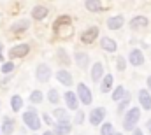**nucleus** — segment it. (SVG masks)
<instances>
[{"label": "nucleus", "mask_w": 151, "mask_h": 135, "mask_svg": "<svg viewBox=\"0 0 151 135\" xmlns=\"http://www.w3.org/2000/svg\"><path fill=\"white\" fill-rule=\"evenodd\" d=\"M14 132V119L9 116H4L2 119V134L4 135H12Z\"/></svg>", "instance_id": "20"}, {"label": "nucleus", "mask_w": 151, "mask_h": 135, "mask_svg": "<svg viewBox=\"0 0 151 135\" xmlns=\"http://www.w3.org/2000/svg\"><path fill=\"white\" fill-rule=\"evenodd\" d=\"M137 98H139V103L144 111H151V91L146 88V90H139L137 93Z\"/></svg>", "instance_id": "10"}, {"label": "nucleus", "mask_w": 151, "mask_h": 135, "mask_svg": "<svg viewBox=\"0 0 151 135\" xmlns=\"http://www.w3.org/2000/svg\"><path fill=\"white\" fill-rule=\"evenodd\" d=\"M0 109H2V102H0Z\"/></svg>", "instance_id": "42"}, {"label": "nucleus", "mask_w": 151, "mask_h": 135, "mask_svg": "<svg viewBox=\"0 0 151 135\" xmlns=\"http://www.w3.org/2000/svg\"><path fill=\"white\" fill-rule=\"evenodd\" d=\"M42 135H55V132H44Z\"/></svg>", "instance_id": "39"}, {"label": "nucleus", "mask_w": 151, "mask_h": 135, "mask_svg": "<svg viewBox=\"0 0 151 135\" xmlns=\"http://www.w3.org/2000/svg\"><path fill=\"white\" fill-rule=\"evenodd\" d=\"M125 95H127V90H125V86H116L113 90V100L118 103V102H121L123 98H125Z\"/></svg>", "instance_id": "23"}, {"label": "nucleus", "mask_w": 151, "mask_h": 135, "mask_svg": "<svg viewBox=\"0 0 151 135\" xmlns=\"http://www.w3.org/2000/svg\"><path fill=\"white\" fill-rule=\"evenodd\" d=\"M51 75H53V72H51L47 63H39L35 67V77H37L39 83H49Z\"/></svg>", "instance_id": "5"}, {"label": "nucleus", "mask_w": 151, "mask_h": 135, "mask_svg": "<svg viewBox=\"0 0 151 135\" xmlns=\"http://www.w3.org/2000/svg\"><path fill=\"white\" fill-rule=\"evenodd\" d=\"M134 135H144V134H142V132H141L139 128H135V130H134Z\"/></svg>", "instance_id": "36"}, {"label": "nucleus", "mask_w": 151, "mask_h": 135, "mask_svg": "<svg viewBox=\"0 0 151 135\" xmlns=\"http://www.w3.org/2000/svg\"><path fill=\"white\" fill-rule=\"evenodd\" d=\"M23 123L30 130H34V132H37L39 128H40V118H39V112H37V109L34 107V103H32V107H28L23 112Z\"/></svg>", "instance_id": "2"}, {"label": "nucleus", "mask_w": 151, "mask_h": 135, "mask_svg": "<svg viewBox=\"0 0 151 135\" xmlns=\"http://www.w3.org/2000/svg\"><path fill=\"white\" fill-rule=\"evenodd\" d=\"M42 119H44V123H46V125H53V119L47 116V112H46V114H42Z\"/></svg>", "instance_id": "34"}, {"label": "nucleus", "mask_w": 151, "mask_h": 135, "mask_svg": "<svg viewBox=\"0 0 151 135\" xmlns=\"http://www.w3.org/2000/svg\"><path fill=\"white\" fill-rule=\"evenodd\" d=\"M56 56H58V62H60V63H62V62H63V65H69V63H70V60L67 58V51H65L63 47L56 51Z\"/></svg>", "instance_id": "29"}, {"label": "nucleus", "mask_w": 151, "mask_h": 135, "mask_svg": "<svg viewBox=\"0 0 151 135\" xmlns=\"http://www.w3.org/2000/svg\"><path fill=\"white\" fill-rule=\"evenodd\" d=\"M40 102H44V93H42L40 90H34V91L30 93V103L37 105Z\"/></svg>", "instance_id": "26"}, {"label": "nucleus", "mask_w": 151, "mask_h": 135, "mask_svg": "<svg viewBox=\"0 0 151 135\" xmlns=\"http://www.w3.org/2000/svg\"><path fill=\"white\" fill-rule=\"evenodd\" d=\"M128 62H130V65L132 67H141L142 63H144V55H142V51L141 49H130V53H128Z\"/></svg>", "instance_id": "9"}, {"label": "nucleus", "mask_w": 151, "mask_h": 135, "mask_svg": "<svg viewBox=\"0 0 151 135\" xmlns=\"http://www.w3.org/2000/svg\"><path fill=\"white\" fill-rule=\"evenodd\" d=\"M55 75H56V81H58L62 86H67V88H69V86H72V83H74L72 74H70L67 68H60Z\"/></svg>", "instance_id": "8"}, {"label": "nucleus", "mask_w": 151, "mask_h": 135, "mask_svg": "<svg viewBox=\"0 0 151 135\" xmlns=\"http://www.w3.org/2000/svg\"><path fill=\"white\" fill-rule=\"evenodd\" d=\"M100 135H116L114 126L111 125V123H104V125H102V128H100Z\"/></svg>", "instance_id": "30"}, {"label": "nucleus", "mask_w": 151, "mask_h": 135, "mask_svg": "<svg viewBox=\"0 0 151 135\" xmlns=\"http://www.w3.org/2000/svg\"><path fill=\"white\" fill-rule=\"evenodd\" d=\"M99 37V27H90L81 34V42L83 44H91Z\"/></svg>", "instance_id": "11"}, {"label": "nucleus", "mask_w": 151, "mask_h": 135, "mask_svg": "<svg viewBox=\"0 0 151 135\" xmlns=\"http://www.w3.org/2000/svg\"><path fill=\"white\" fill-rule=\"evenodd\" d=\"M63 98H65V103H67V109H70V111H77L79 109V97H77V93L74 91H65V95H63Z\"/></svg>", "instance_id": "12"}, {"label": "nucleus", "mask_w": 151, "mask_h": 135, "mask_svg": "<svg viewBox=\"0 0 151 135\" xmlns=\"http://www.w3.org/2000/svg\"><path fill=\"white\" fill-rule=\"evenodd\" d=\"M53 114H55V119H56V121H69V112H67V109L56 107V109L53 111Z\"/></svg>", "instance_id": "24"}, {"label": "nucleus", "mask_w": 151, "mask_h": 135, "mask_svg": "<svg viewBox=\"0 0 151 135\" xmlns=\"http://www.w3.org/2000/svg\"><path fill=\"white\" fill-rule=\"evenodd\" d=\"M113 83H114L113 74H106L104 79H102V83H100V91L102 93H109L113 90Z\"/></svg>", "instance_id": "21"}, {"label": "nucleus", "mask_w": 151, "mask_h": 135, "mask_svg": "<svg viewBox=\"0 0 151 135\" xmlns=\"http://www.w3.org/2000/svg\"><path fill=\"white\" fill-rule=\"evenodd\" d=\"M84 7L90 11V12H102L104 11V5L100 0H86L84 2Z\"/></svg>", "instance_id": "22"}, {"label": "nucleus", "mask_w": 151, "mask_h": 135, "mask_svg": "<svg viewBox=\"0 0 151 135\" xmlns=\"http://www.w3.org/2000/svg\"><path fill=\"white\" fill-rule=\"evenodd\" d=\"M47 14H49V11L44 5H34V9H32V18L37 19V21H42Z\"/></svg>", "instance_id": "19"}, {"label": "nucleus", "mask_w": 151, "mask_h": 135, "mask_svg": "<svg viewBox=\"0 0 151 135\" xmlns=\"http://www.w3.org/2000/svg\"><path fill=\"white\" fill-rule=\"evenodd\" d=\"M141 109H142V107H130V109L127 111V114H125V118H123V128H125L127 132L135 130V125H137V121L141 119Z\"/></svg>", "instance_id": "1"}, {"label": "nucleus", "mask_w": 151, "mask_h": 135, "mask_svg": "<svg viewBox=\"0 0 151 135\" xmlns=\"http://www.w3.org/2000/svg\"><path fill=\"white\" fill-rule=\"evenodd\" d=\"M146 126H148V130H150V134H151V119H148V123H146Z\"/></svg>", "instance_id": "37"}, {"label": "nucleus", "mask_w": 151, "mask_h": 135, "mask_svg": "<svg viewBox=\"0 0 151 135\" xmlns=\"http://www.w3.org/2000/svg\"><path fill=\"white\" fill-rule=\"evenodd\" d=\"M116 68H118V72H125V68H127V62H125L123 56H118V58H116Z\"/></svg>", "instance_id": "32"}, {"label": "nucleus", "mask_w": 151, "mask_h": 135, "mask_svg": "<svg viewBox=\"0 0 151 135\" xmlns=\"http://www.w3.org/2000/svg\"><path fill=\"white\" fill-rule=\"evenodd\" d=\"M100 46H102V49L107 51V53H114V51L118 49L116 40L111 39V37H102V39H100Z\"/></svg>", "instance_id": "17"}, {"label": "nucleus", "mask_w": 151, "mask_h": 135, "mask_svg": "<svg viewBox=\"0 0 151 135\" xmlns=\"http://www.w3.org/2000/svg\"><path fill=\"white\" fill-rule=\"evenodd\" d=\"M74 58H76V65L79 68H86L88 63H90V56H88L84 51H76Z\"/></svg>", "instance_id": "18"}, {"label": "nucleus", "mask_w": 151, "mask_h": 135, "mask_svg": "<svg viewBox=\"0 0 151 135\" xmlns=\"http://www.w3.org/2000/svg\"><path fill=\"white\" fill-rule=\"evenodd\" d=\"M30 53V44H16V46H12L11 49H9V58H25L27 55Z\"/></svg>", "instance_id": "6"}, {"label": "nucleus", "mask_w": 151, "mask_h": 135, "mask_svg": "<svg viewBox=\"0 0 151 135\" xmlns=\"http://www.w3.org/2000/svg\"><path fill=\"white\" fill-rule=\"evenodd\" d=\"M2 47H4V46L0 44V62H4V56H2Z\"/></svg>", "instance_id": "38"}, {"label": "nucleus", "mask_w": 151, "mask_h": 135, "mask_svg": "<svg viewBox=\"0 0 151 135\" xmlns=\"http://www.w3.org/2000/svg\"><path fill=\"white\" fill-rule=\"evenodd\" d=\"M0 135H2V126H0Z\"/></svg>", "instance_id": "41"}, {"label": "nucleus", "mask_w": 151, "mask_h": 135, "mask_svg": "<svg viewBox=\"0 0 151 135\" xmlns=\"http://www.w3.org/2000/svg\"><path fill=\"white\" fill-rule=\"evenodd\" d=\"M128 103H130V93H127L123 100L118 102V114H121V112H123V111L128 107Z\"/></svg>", "instance_id": "28"}, {"label": "nucleus", "mask_w": 151, "mask_h": 135, "mask_svg": "<svg viewBox=\"0 0 151 135\" xmlns=\"http://www.w3.org/2000/svg\"><path fill=\"white\" fill-rule=\"evenodd\" d=\"M77 97H79V100H81L83 105H90L93 102V93H91V90L84 83H79L77 84Z\"/></svg>", "instance_id": "3"}, {"label": "nucleus", "mask_w": 151, "mask_h": 135, "mask_svg": "<svg viewBox=\"0 0 151 135\" xmlns=\"http://www.w3.org/2000/svg\"><path fill=\"white\" fill-rule=\"evenodd\" d=\"M28 28H30V19H19V21H16V23L11 25V32H14V34L27 32Z\"/></svg>", "instance_id": "16"}, {"label": "nucleus", "mask_w": 151, "mask_h": 135, "mask_svg": "<svg viewBox=\"0 0 151 135\" xmlns=\"http://www.w3.org/2000/svg\"><path fill=\"white\" fill-rule=\"evenodd\" d=\"M11 109L14 112H19L23 109V98L19 95H12V98H11Z\"/></svg>", "instance_id": "25"}, {"label": "nucleus", "mask_w": 151, "mask_h": 135, "mask_svg": "<svg viewBox=\"0 0 151 135\" xmlns=\"http://www.w3.org/2000/svg\"><path fill=\"white\" fill-rule=\"evenodd\" d=\"M130 30H135V32H141V30H146V27L150 25V21H148V18L146 16H135V18H132L130 19Z\"/></svg>", "instance_id": "7"}, {"label": "nucleus", "mask_w": 151, "mask_h": 135, "mask_svg": "<svg viewBox=\"0 0 151 135\" xmlns=\"http://www.w3.org/2000/svg\"><path fill=\"white\" fill-rule=\"evenodd\" d=\"M116 135H123V134H121V132H118V134H116Z\"/></svg>", "instance_id": "40"}, {"label": "nucleus", "mask_w": 151, "mask_h": 135, "mask_svg": "<svg viewBox=\"0 0 151 135\" xmlns=\"http://www.w3.org/2000/svg\"><path fill=\"white\" fill-rule=\"evenodd\" d=\"M83 121H84V112L77 109V111H76V116H74V123L76 125H81Z\"/></svg>", "instance_id": "33"}, {"label": "nucleus", "mask_w": 151, "mask_h": 135, "mask_svg": "<svg viewBox=\"0 0 151 135\" xmlns=\"http://www.w3.org/2000/svg\"><path fill=\"white\" fill-rule=\"evenodd\" d=\"M106 114H107L106 107H95V109H91V111H90V125H93V126L102 125Z\"/></svg>", "instance_id": "4"}, {"label": "nucleus", "mask_w": 151, "mask_h": 135, "mask_svg": "<svg viewBox=\"0 0 151 135\" xmlns=\"http://www.w3.org/2000/svg\"><path fill=\"white\" fill-rule=\"evenodd\" d=\"M146 84H148V90L151 91V75L148 77V81H146Z\"/></svg>", "instance_id": "35"}, {"label": "nucleus", "mask_w": 151, "mask_h": 135, "mask_svg": "<svg viewBox=\"0 0 151 135\" xmlns=\"http://www.w3.org/2000/svg\"><path fill=\"white\" fill-rule=\"evenodd\" d=\"M90 74H91V79H93L95 83L102 81V79H104V65H102L100 62H95L93 67H91V70H90Z\"/></svg>", "instance_id": "15"}, {"label": "nucleus", "mask_w": 151, "mask_h": 135, "mask_svg": "<svg viewBox=\"0 0 151 135\" xmlns=\"http://www.w3.org/2000/svg\"><path fill=\"white\" fill-rule=\"evenodd\" d=\"M53 132H55V135H69L72 132V125H70V121H56Z\"/></svg>", "instance_id": "13"}, {"label": "nucleus", "mask_w": 151, "mask_h": 135, "mask_svg": "<svg viewBox=\"0 0 151 135\" xmlns=\"http://www.w3.org/2000/svg\"><path fill=\"white\" fill-rule=\"evenodd\" d=\"M47 102H49V103H53V105H56V103L60 102V93H58V90L51 88V90L47 91Z\"/></svg>", "instance_id": "27"}, {"label": "nucleus", "mask_w": 151, "mask_h": 135, "mask_svg": "<svg viewBox=\"0 0 151 135\" xmlns=\"http://www.w3.org/2000/svg\"><path fill=\"white\" fill-rule=\"evenodd\" d=\"M14 70V63L12 62H2V68H0V72L5 75V74H11Z\"/></svg>", "instance_id": "31"}, {"label": "nucleus", "mask_w": 151, "mask_h": 135, "mask_svg": "<svg viewBox=\"0 0 151 135\" xmlns=\"http://www.w3.org/2000/svg\"><path fill=\"white\" fill-rule=\"evenodd\" d=\"M123 25H125V18H123L121 14L107 18V27H109V30H114V32H118V30H121V27H123Z\"/></svg>", "instance_id": "14"}]
</instances>
